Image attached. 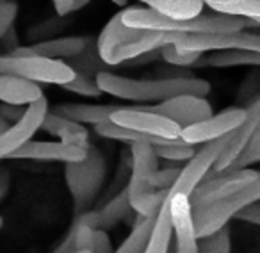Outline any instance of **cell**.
Returning <instances> with one entry per match:
<instances>
[{"label":"cell","instance_id":"1","mask_svg":"<svg viewBox=\"0 0 260 253\" xmlns=\"http://www.w3.org/2000/svg\"><path fill=\"white\" fill-rule=\"evenodd\" d=\"M102 93L128 102H166L177 97L205 98L210 93V84L200 77L182 79H132V77L102 73L96 77Z\"/></svg>","mask_w":260,"mask_h":253},{"label":"cell","instance_id":"2","mask_svg":"<svg viewBox=\"0 0 260 253\" xmlns=\"http://www.w3.org/2000/svg\"><path fill=\"white\" fill-rule=\"evenodd\" d=\"M173 41L175 34L126 27L123 23V9L109 20L96 38L98 52L111 68H121L125 62L173 45Z\"/></svg>","mask_w":260,"mask_h":253},{"label":"cell","instance_id":"3","mask_svg":"<svg viewBox=\"0 0 260 253\" xmlns=\"http://www.w3.org/2000/svg\"><path fill=\"white\" fill-rule=\"evenodd\" d=\"M123 23L132 29L157 30L168 34H226V33H244L248 22L242 18L226 15H209L194 20L175 22L159 13L141 6H128L123 9Z\"/></svg>","mask_w":260,"mask_h":253},{"label":"cell","instance_id":"4","mask_svg":"<svg viewBox=\"0 0 260 253\" xmlns=\"http://www.w3.org/2000/svg\"><path fill=\"white\" fill-rule=\"evenodd\" d=\"M132 153V175L126 185L130 205L143 217H157L170 193L155 191L153 177L159 171V157L152 145H130Z\"/></svg>","mask_w":260,"mask_h":253},{"label":"cell","instance_id":"5","mask_svg":"<svg viewBox=\"0 0 260 253\" xmlns=\"http://www.w3.org/2000/svg\"><path fill=\"white\" fill-rule=\"evenodd\" d=\"M107 178V159L96 146H87V155L80 163L66 164L64 180L73 198V214L89 212Z\"/></svg>","mask_w":260,"mask_h":253},{"label":"cell","instance_id":"6","mask_svg":"<svg viewBox=\"0 0 260 253\" xmlns=\"http://www.w3.org/2000/svg\"><path fill=\"white\" fill-rule=\"evenodd\" d=\"M0 75L16 77L32 84L66 86L75 79V72L64 61H52L40 55L0 54Z\"/></svg>","mask_w":260,"mask_h":253},{"label":"cell","instance_id":"7","mask_svg":"<svg viewBox=\"0 0 260 253\" xmlns=\"http://www.w3.org/2000/svg\"><path fill=\"white\" fill-rule=\"evenodd\" d=\"M256 202H260V178L249 184L248 187L232 195L230 198L221 200V202H216L212 205L192 209V221H194L198 239L209 237V235L219 232L221 228L226 227V223L239 210Z\"/></svg>","mask_w":260,"mask_h":253},{"label":"cell","instance_id":"8","mask_svg":"<svg viewBox=\"0 0 260 253\" xmlns=\"http://www.w3.org/2000/svg\"><path fill=\"white\" fill-rule=\"evenodd\" d=\"M173 45L180 50L205 54V52L249 50L260 54V34L226 33V34H175Z\"/></svg>","mask_w":260,"mask_h":253},{"label":"cell","instance_id":"9","mask_svg":"<svg viewBox=\"0 0 260 253\" xmlns=\"http://www.w3.org/2000/svg\"><path fill=\"white\" fill-rule=\"evenodd\" d=\"M228 141H230V134L203 145L202 148L194 153V157L182 168L180 177H178L177 184H175L173 189L170 191V196L184 195V196H187V198H191L192 193L198 189V185H202L203 182H205V178L209 177L210 171L214 170L216 163L219 161L221 153L226 148Z\"/></svg>","mask_w":260,"mask_h":253},{"label":"cell","instance_id":"10","mask_svg":"<svg viewBox=\"0 0 260 253\" xmlns=\"http://www.w3.org/2000/svg\"><path fill=\"white\" fill-rule=\"evenodd\" d=\"M111 121L123 126V129L138 131L143 132V134L153 136V138L166 139V141H178L182 134V129L177 123L164 118V116L148 111V105H128L123 111L116 112Z\"/></svg>","mask_w":260,"mask_h":253},{"label":"cell","instance_id":"11","mask_svg":"<svg viewBox=\"0 0 260 253\" xmlns=\"http://www.w3.org/2000/svg\"><path fill=\"white\" fill-rule=\"evenodd\" d=\"M260 178V171L256 170H241V171H232V173H221L216 177L205 180L202 185H198L191 200L192 209H200V207L212 205L221 200L230 198L232 195L239 193L241 189L248 187L249 184L256 182Z\"/></svg>","mask_w":260,"mask_h":253},{"label":"cell","instance_id":"12","mask_svg":"<svg viewBox=\"0 0 260 253\" xmlns=\"http://www.w3.org/2000/svg\"><path fill=\"white\" fill-rule=\"evenodd\" d=\"M246 119V107H228L205 121L184 129L180 139L187 145H207L237 131Z\"/></svg>","mask_w":260,"mask_h":253},{"label":"cell","instance_id":"13","mask_svg":"<svg viewBox=\"0 0 260 253\" xmlns=\"http://www.w3.org/2000/svg\"><path fill=\"white\" fill-rule=\"evenodd\" d=\"M48 112H50L48 111V102L43 97L27 109V114L23 116L22 121L15 123L8 132L0 134V161L6 159V157L11 159L23 145L32 141L34 134L41 131V125H43Z\"/></svg>","mask_w":260,"mask_h":253},{"label":"cell","instance_id":"14","mask_svg":"<svg viewBox=\"0 0 260 253\" xmlns=\"http://www.w3.org/2000/svg\"><path fill=\"white\" fill-rule=\"evenodd\" d=\"M148 111L175 121L182 131L189 129L192 125H198V123L205 121V119L214 116L210 102L207 98H200V97L171 98V100H166L162 104L148 105Z\"/></svg>","mask_w":260,"mask_h":253},{"label":"cell","instance_id":"15","mask_svg":"<svg viewBox=\"0 0 260 253\" xmlns=\"http://www.w3.org/2000/svg\"><path fill=\"white\" fill-rule=\"evenodd\" d=\"M258 125H260V97L255 98V100L246 107V119L242 121V125L239 126L237 131H234L230 134V141H228L226 148L221 153L219 161L216 163L214 170L210 171L205 180L216 177V175L224 173V171L239 159V155L244 152L248 143L251 141L253 134H255V131L258 129Z\"/></svg>","mask_w":260,"mask_h":253},{"label":"cell","instance_id":"16","mask_svg":"<svg viewBox=\"0 0 260 253\" xmlns=\"http://www.w3.org/2000/svg\"><path fill=\"white\" fill-rule=\"evenodd\" d=\"M168 202L175 235V253H200L191 200L184 195H173L168 196Z\"/></svg>","mask_w":260,"mask_h":253},{"label":"cell","instance_id":"17","mask_svg":"<svg viewBox=\"0 0 260 253\" xmlns=\"http://www.w3.org/2000/svg\"><path fill=\"white\" fill-rule=\"evenodd\" d=\"M87 148L75 145H66L61 141H29L23 145L11 159L20 161H43V163H64L73 164L84 161Z\"/></svg>","mask_w":260,"mask_h":253},{"label":"cell","instance_id":"18","mask_svg":"<svg viewBox=\"0 0 260 253\" xmlns=\"http://www.w3.org/2000/svg\"><path fill=\"white\" fill-rule=\"evenodd\" d=\"M89 40L91 38L84 36H61L50 41H43V43L20 47L18 50L9 55H40V57L52 59V61H61V59L68 61V59H73L82 54Z\"/></svg>","mask_w":260,"mask_h":253},{"label":"cell","instance_id":"19","mask_svg":"<svg viewBox=\"0 0 260 253\" xmlns=\"http://www.w3.org/2000/svg\"><path fill=\"white\" fill-rule=\"evenodd\" d=\"M128 105L121 104H59L52 109V114L61 116V118L72 119L80 125H102L112 119L116 112L123 111Z\"/></svg>","mask_w":260,"mask_h":253},{"label":"cell","instance_id":"20","mask_svg":"<svg viewBox=\"0 0 260 253\" xmlns=\"http://www.w3.org/2000/svg\"><path fill=\"white\" fill-rule=\"evenodd\" d=\"M43 97V89L38 84L27 82L16 77L0 75V102L2 104L30 107Z\"/></svg>","mask_w":260,"mask_h":253},{"label":"cell","instance_id":"21","mask_svg":"<svg viewBox=\"0 0 260 253\" xmlns=\"http://www.w3.org/2000/svg\"><path fill=\"white\" fill-rule=\"evenodd\" d=\"M41 131L50 136H55V138L61 139V143H66V145L84 146V148L89 146V131L86 126L72 121V119L55 116L52 112L47 114L43 125H41Z\"/></svg>","mask_w":260,"mask_h":253},{"label":"cell","instance_id":"22","mask_svg":"<svg viewBox=\"0 0 260 253\" xmlns=\"http://www.w3.org/2000/svg\"><path fill=\"white\" fill-rule=\"evenodd\" d=\"M146 8L159 15L166 16L175 22H185V20L200 18L205 8L202 0H146L143 2Z\"/></svg>","mask_w":260,"mask_h":253},{"label":"cell","instance_id":"23","mask_svg":"<svg viewBox=\"0 0 260 253\" xmlns=\"http://www.w3.org/2000/svg\"><path fill=\"white\" fill-rule=\"evenodd\" d=\"M64 62L75 72V75H82V77H87V79H93V80H96V77L102 75V73L112 72L111 66L105 65L104 59H102L94 38H91L86 50H84L82 54L77 55V57H73V59H68V61H64Z\"/></svg>","mask_w":260,"mask_h":253},{"label":"cell","instance_id":"24","mask_svg":"<svg viewBox=\"0 0 260 253\" xmlns=\"http://www.w3.org/2000/svg\"><path fill=\"white\" fill-rule=\"evenodd\" d=\"M171 239H173V225H171L170 202L166 200L162 209L157 214L152 234H150L143 253H170Z\"/></svg>","mask_w":260,"mask_h":253},{"label":"cell","instance_id":"25","mask_svg":"<svg viewBox=\"0 0 260 253\" xmlns=\"http://www.w3.org/2000/svg\"><path fill=\"white\" fill-rule=\"evenodd\" d=\"M205 6H209L216 15L260 22V0H207Z\"/></svg>","mask_w":260,"mask_h":253},{"label":"cell","instance_id":"26","mask_svg":"<svg viewBox=\"0 0 260 253\" xmlns=\"http://www.w3.org/2000/svg\"><path fill=\"white\" fill-rule=\"evenodd\" d=\"M132 205H130L128 198V189H121L111 202H107L100 210H98V216H100V230L107 232L109 228H114L116 225H119L121 221H125L126 217L132 212Z\"/></svg>","mask_w":260,"mask_h":253},{"label":"cell","instance_id":"27","mask_svg":"<svg viewBox=\"0 0 260 253\" xmlns=\"http://www.w3.org/2000/svg\"><path fill=\"white\" fill-rule=\"evenodd\" d=\"M198 66L212 68H232V66H260V54L249 50H224L212 52L209 57L202 59Z\"/></svg>","mask_w":260,"mask_h":253},{"label":"cell","instance_id":"28","mask_svg":"<svg viewBox=\"0 0 260 253\" xmlns=\"http://www.w3.org/2000/svg\"><path fill=\"white\" fill-rule=\"evenodd\" d=\"M153 223H155V217H136L134 228L126 235V239L118 246L114 253H143L145 251V246L148 242V237L152 234Z\"/></svg>","mask_w":260,"mask_h":253},{"label":"cell","instance_id":"29","mask_svg":"<svg viewBox=\"0 0 260 253\" xmlns=\"http://www.w3.org/2000/svg\"><path fill=\"white\" fill-rule=\"evenodd\" d=\"M70 23H72L70 18L54 16V18H48V20H45V22H40V23H36V25L29 27L25 33V38H27V41H30V45L55 40V38H61L59 34L64 33V29Z\"/></svg>","mask_w":260,"mask_h":253},{"label":"cell","instance_id":"30","mask_svg":"<svg viewBox=\"0 0 260 253\" xmlns=\"http://www.w3.org/2000/svg\"><path fill=\"white\" fill-rule=\"evenodd\" d=\"M160 59L170 66L187 70V68H192V66H198L200 61L203 59V54L185 52V50L177 48L175 45H166V47L160 48Z\"/></svg>","mask_w":260,"mask_h":253},{"label":"cell","instance_id":"31","mask_svg":"<svg viewBox=\"0 0 260 253\" xmlns=\"http://www.w3.org/2000/svg\"><path fill=\"white\" fill-rule=\"evenodd\" d=\"M155 153L159 159L164 161H175V163H182V161H191L194 157L196 150L194 146L187 145L182 139L178 141H170L168 145H159L155 146Z\"/></svg>","mask_w":260,"mask_h":253},{"label":"cell","instance_id":"32","mask_svg":"<svg viewBox=\"0 0 260 253\" xmlns=\"http://www.w3.org/2000/svg\"><path fill=\"white\" fill-rule=\"evenodd\" d=\"M260 163V125L253 134L251 141L248 143V146L244 148V152L239 155V159L228 168L224 173H232V171H241V170H249L251 164Z\"/></svg>","mask_w":260,"mask_h":253},{"label":"cell","instance_id":"33","mask_svg":"<svg viewBox=\"0 0 260 253\" xmlns=\"http://www.w3.org/2000/svg\"><path fill=\"white\" fill-rule=\"evenodd\" d=\"M200 253H232V241L228 227L221 228L219 232L209 237L198 239Z\"/></svg>","mask_w":260,"mask_h":253},{"label":"cell","instance_id":"34","mask_svg":"<svg viewBox=\"0 0 260 253\" xmlns=\"http://www.w3.org/2000/svg\"><path fill=\"white\" fill-rule=\"evenodd\" d=\"M62 89L72 91V93H77V94H80V97H86V98H98L104 94L100 87H98L96 80L87 79V77H82V75H77L72 82L62 86Z\"/></svg>","mask_w":260,"mask_h":253},{"label":"cell","instance_id":"35","mask_svg":"<svg viewBox=\"0 0 260 253\" xmlns=\"http://www.w3.org/2000/svg\"><path fill=\"white\" fill-rule=\"evenodd\" d=\"M18 15V4L11 0H0V41L15 27V20Z\"/></svg>","mask_w":260,"mask_h":253},{"label":"cell","instance_id":"36","mask_svg":"<svg viewBox=\"0 0 260 253\" xmlns=\"http://www.w3.org/2000/svg\"><path fill=\"white\" fill-rule=\"evenodd\" d=\"M182 168H164L159 170L157 175L153 177V187L155 191H166L170 193L173 189V185L177 184L178 177H180Z\"/></svg>","mask_w":260,"mask_h":253},{"label":"cell","instance_id":"37","mask_svg":"<svg viewBox=\"0 0 260 253\" xmlns=\"http://www.w3.org/2000/svg\"><path fill=\"white\" fill-rule=\"evenodd\" d=\"M52 4H54V9H55V13H57V16L66 18V16L84 9L89 2H87V0H55Z\"/></svg>","mask_w":260,"mask_h":253},{"label":"cell","instance_id":"38","mask_svg":"<svg viewBox=\"0 0 260 253\" xmlns=\"http://www.w3.org/2000/svg\"><path fill=\"white\" fill-rule=\"evenodd\" d=\"M27 109L29 107H23V105H9V104H0V114L4 116L11 125L15 123L22 121L23 116L27 114Z\"/></svg>","mask_w":260,"mask_h":253},{"label":"cell","instance_id":"39","mask_svg":"<svg viewBox=\"0 0 260 253\" xmlns=\"http://www.w3.org/2000/svg\"><path fill=\"white\" fill-rule=\"evenodd\" d=\"M234 219L246 221V223L258 225L260 227V203H253V205H248V207H244V209H241L234 216Z\"/></svg>","mask_w":260,"mask_h":253},{"label":"cell","instance_id":"40","mask_svg":"<svg viewBox=\"0 0 260 253\" xmlns=\"http://www.w3.org/2000/svg\"><path fill=\"white\" fill-rule=\"evenodd\" d=\"M0 45H2V48L6 50V54H13V52H16L18 50L22 45H20V38H18V34H16V29L13 27L11 30H9L8 34L4 36V40L0 41Z\"/></svg>","mask_w":260,"mask_h":253},{"label":"cell","instance_id":"41","mask_svg":"<svg viewBox=\"0 0 260 253\" xmlns=\"http://www.w3.org/2000/svg\"><path fill=\"white\" fill-rule=\"evenodd\" d=\"M9 187V175L6 170H0V196H4Z\"/></svg>","mask_w":260,"mask_h":253},{"label":"cell","instance_id":"42","mask_svg":"<svg viewBox=\"0 0 260 253\" xmlns=\"http://www.w3.org/2000/svg\"><path fill=\"white\" fill-rule=\"evenodd\" d=\"M11 126H13L11 123H9L8 119L4 118V116L0 114V134H4V132H8L9 129H11Z\"/></svg>","mask_w":260,"mask_h":253},{"label":"cell","instance_id":"43","mask_svg":"<svg viewBox=\"0 0 260 253\" xmlns=\"http://www.w3.org/2000/svg\"><path fill=\"white\" fill-rule=\"evenodd\" d=\"M248 22V20H246ZM248 25H258L260 27V22H248Z\"/></svg>","mask_w":260,"mask_h":253},{"label":"cell","instance_id":"44","mask_svg":"<svg viewBox=\"0 0 260 253\" xmlns=\"http://www.w3.org/2000/svg\"><path fill=\"white\" fill-rule=\"evenodd\" d=\"M75 253H89V251H75Z\"/></svg>","mask_w":260,"mask_h":253},{"label":"cell","instance_id":"45","mask_svg":"<svg viewBox=\"0 0 260 253\" xmlns=\"http://www.w3.org/2000/svg\"><path fill=\"white\" fill-rule=\"evenodd\" d=\"M0 227H2V217H0Z\"/></svg>","mask_w":260,"mask_h":253}]
</instances>
